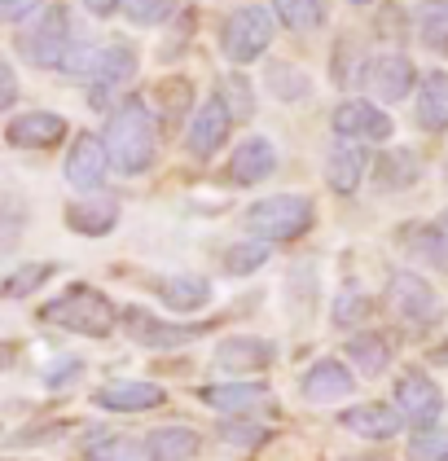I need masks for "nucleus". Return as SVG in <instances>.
<instances>
[{
    "label": "nucleus",
    "mask_w": 448,
    "mask_h": 461,
    "mask_svg": "<svg viewBox=\"0 0 448 461\" xmlns=\"http://www.w3.org/2000/svg\"><path fill=\"white\" fill-rule=\"evenodd\" d=\"M198 400L215 409V413H255V409H264L269 404V387L264 383H207V387L198 391Z\"/></svg>",
    "instance_id": "6ab92c4d"
},
{
    "label": "nucleus",
    "mask_w": 448,
    "mask_h": 461,
    "mask_svg": "<svg viewBox=\"0 0 448 461\" xmlns=\"http://www.w3.org/2000/svg\"><path fill=\"white\" fill-rule=\"evenodd\" d=\"M123 14L137 27H159L172 14V0H123Z\"/></svg>",
    "instance_id": "e433bc0d"
},
{
    "label": "nucleus",
    "mask_w": 448,
    "mask_h": 461,
    "mask_svg": "<svg viewBox=\"0 0 448 461\" xmlns=\"http://www.w3.org/2000/svg\"><path fill=\"white\" fill-rule=\"evenodd\" d=\"M220 439H224V444H242V448H255V444L269 439V430L260 422H224L220 426Z\"/></svg>",
    "instance_id": "ea45409f"
},
{
    "label": "nucleus",
    "mask_w": 448,
    "mask_h": 461,
    "mask_svg": "<svg viewBox=\"0 0 448 461\" xmlns=\"http://www.w3.org/2000/svg\"><path fill=\"white\" fill-rule=\"evenodd\" d=\"M105 167H110V149H105V137L97 132H79L67 149V185L79 189V194H97L105 185Z\"/></svg>",
    "instance_id": "9d476101"
},
{
    "label": "nucleus",
    "mask_w": 448,
    "mask_h": 461,
    "mask_svg": "<svg viewBox=\"0 0 448 461\" xmlns=\"http://www.w3.org/2000/svg\"><path fill=\"white\" fill-rule=\"evenodd\" d=\"M14 102H18V75H14L9 62H0V106L9 110Z\"/></svg>",
    "instance_id": "79ce46f5"
},
{
    "label": "nucleus",
    "mask_w": 448,
    "mask_h": 461,
    "mask_svg": "<svg viewBox=\"0 0 448 461\" xmlns=\"http://www.w3.org/2000/svg\"><path fill=\"white\" fill-rule=\"evenodd\" d=\"M88 461H159L150 448V435H105V439H88Z\"/></svg>",
    "instance_id": "c85d7f7f"
},
{
    "label": "nucleus",
    "mask_w": 448,
    "mask_h": 461,
    "mask_svg": "<svg viewBox=\"0 0 448 461\" xmlns=\"http://www.w3.org/2000/svg\"><path fill=\"white\" fill-rule=\"evenodd\" d=\"M361 79H365V88L374 93V102H387V106L405 102L417 88V71L405 53H379V58H370Z\"/></svg>",
    "instance_id": "1a4fd4ad"
},
{
    "label": "nucleus",
    "mask_w": 448,
    "mask_h": 461,
    "mask_svg": "<svg viewBox=\"0 0 448 461\" xmlns=\"http://www.w3.org/2000/svg\"><path fill=\"white\" fill-rule=\"evenodd\" d=\"M396 409L405 413L409 426H435V418L444 413V395L431 383V374L405 369V374L396 378Z\"/></svg>",
    "instance_id": "9b49d317"
},
{
    "label": "nucleus",
    "mask_w": 448,
    "mask_h": 461,
    "mask_svg": "<svg viewBox=\"0 0 448 461\" xmlns=\"http://www.w3.org/2000/svg\"><path fill=\"white\" fill-rule=\"evenodd\" d=\"M352 461H379V457H352Z\"/></svg>",
    "instance_id": "de8ad7c7"
},
{
    "label": "nucleus",
    "mask_w": 448,
    "mask_h": 461,
    "mask_svg": "<svg viewBox=\"0 0 448 461\" xmlns=\"http://www.w3.org/2000/svg\"><path fill=\"white\" fill-rule=\"evenodd\" d=\"M405 242H409L431 268L448 273V212H440L431 224H422L414 233H405Z\"/></svg>",
    "instance_id": "bb28decb"
},
{
    "label": "nucleus",
    "mask_w": 448,
    "mask_h": 461,
    "mask_svg": "<svg viewBox=\"0 0 448 461\" xmlns=\"http://www.w3.org/2000/svg\"><path fill=\"white\" fill-rule=\"evenodd\" d=\"M159 97H163L168 119L176 123V119H185V114H189V97H194V88H189V79H163Z\"/></svg>",
    "instance_id": "4c0bfd02"
},
{
    "label": "nucleus",
    "mask_w": 448,
    "mask_h": 461,
    "mask_svg": "<svg viewBox=\"0 0 448 461\" xmlns=\"http://www.w3.org/2000/svg\"><path fill=\"white\" fill-rule=\"evenodd\" d=\"M93 404L105 409V413H150V409H163L168 404V391L159 383H137V378H114V383H102Z\"/></svg>",
    "instance_id": "ddd939ff"
},
{
    "label": "nucleus",
    "mask_w": 448,
    "mask_h": 461,
    "mask_svg": "<svg viewBox=\"0 0 448 461\" xmlns=\"http://www.w3.org/2000/svg\"><path fill=\"white\" fill-rule=\"evenodd\" d=\"M70 9L67 5H49L40 18H35L32 27L18 36V53L40 67V71H62V62H67V53L75 49L70 44Z\"/></svg>",
    "instance_id": "39448f33"
},
{
    "label": "nucleus",
    "mask_w": 448,
    "mask_h": 461,
    "mask_svg": "<svg viewBox=\"0 0 448 461\" xmlns=\"http://www.w3.org/2000/svg\"><path fill=\"white\" fill-rule=\"evenodd\" d=\"M220 97L229 102L233 119H242V123L255 114V93H251V79H246V75H238V71L224 75V79H220Z\"/></svg>",
    "instance_id": "f704fd0d"
},
{
    "label": "nucleus",
    "mask_w": 448,
    "mask_h": 461,
    "mask_svg": "<svg viewBox=\"0 0 448 461\" xmlns=\"http://www.w3.org/2000/svg\"><path fill=\"white\" fill-rule=\"evenodd\" d=\"M325 9H330V0H273L277 23L290 27V32H312V27H321V23H325Z\"/></svg>",
    "instance_id": "7c9ffc66"
},
{
    "label": "nucleus",
    "mask_w": 448,
    "mask_h": 461,
    "mask_svg": "<svg viewBox=\"0 0 448 461\" xmlns=\"http://www.w3.org/2000/svg\"><path fill=\"white\" fill-rule=\"evenodd\" d=\"M299 391L312 404H334V400L352 395V369L343 360H316L308 374L299 378Z\"/></svg>",
    "instance_id": "412c9836"
},
{
    "label": "nucleus",
    "mask_w": 448,
    "mask_h": 461,
    "mask_svg": "<svg viewBox=\"0 0 448 461\" xmlns=\"http://www.w3.org/2000/svg\"><path fill=\"white\" fill-rule=\"evenodd\" d=\"M233 110H229V102L215 93V97H207L203 106L189 114V132H185V149L194 154V158H211L220 145L229 141V132H233Z\"/></svg>",
    "instance_id": "6e6552de"
},
{
    "label": "nucleus",
    "mask_w": 448,
    "mask_h": 461,
    "mask_svg": "<svg viewBox=\"0 0 448 461\" xmlns=\"http://www.w3.org/2000/svg\"><path fill=\"white\" fill-rule=\"evenodd\" d=\"M105 149H110V167L123 172V176H141L154 154H159V123H154V110L145 106L141 97H128L110 110V123H105Z\"/></svg>",
    "instance_id": "f257e3e1"
},
{
    "label": "nucleus",
    "mask_w": 448,
    "mask_h": 461,
    "mask_svg": "<svg viewBox=\"0 0 448 461\" xmlns=\"http://www.w3.org/2000/svg\"><path fill=\"white\" fill-rule=\"evenodd\" d=\"M347 356H352V365H356L365 378H382L387 365H391V343H387L382 334H374V330H361V334L347 339Z\"/></svg>",
    "instance_id": "393cba45"
},
{
    "label": "nucleus",
    "mask_w": 448,
    "mask_h": 461,
    "mask_svg": "<svg viewBox=\"0 0 448 461\" xmlns=\"http://www.w3.org/2000/svg\"><path fill=\"white\" fill-rule=\"evenodd\" d=\"M431 360H435V365H448V339L435 348V352H431Z\"/></svg>",
    "instance_id": "a18cd8bd"
},
{
    "label": "nucleus",
    "mask_w": 448,
    "mask_h": 461,
    "mask_svg": "<svg viewBox=\"0 0 448 461\" xmlns=\"http://www.w3.org/2000/svg\"><path fill=\"white\" fill-rule=\"evenodd\" d=\"M40 321H44V325H58V330H67V334L105 339V334H114L119 312H114V303L105 299L97 285L75 282L62 299H53V303H44V308H40Z\"/></svg>",
    "instance_id": "f03ea898"
},
{
    "label": "nucleus",
    "mask_w": 448,
    "mask_h": 461,
    "mask_svg": "<svg viewBox=\"0 0 448 461\" xmlns=\"http://www.w3.org/2000/svg\"><path fill=\"white\" fill-rule=\"evenodd\" d=\"M330 123H334V137H352V141H387L391 137V114L374 102H361V97L339 102Z\"/></svg>",
    "instance_id": "f8f14e48"
},
{
    "label": "nucleus",
    "mask_w": 448,
    "mask_h": 461,
    "mask_svg": "<svg viewBox=\"0 0 448 461\" xmlns=\"http://www.w3.org/2000/svg\"><path fill=\"white\" fill-rule=\"evenodd\" d=\"M409 461H448V430H435V426H417L414 439L405 444Z\"/></svg>",
    "instance_id": "72a5a7b5"
},
{
    "label": "nucleus",
    "mask_w": 448,
    "mask_h": 461,
    "mask_svg": "<svg viewBox=\"0 0 448 461\" xmlns=\"http://www.w3.org/2000/svg\"><path fill=\"white\" fill-rule=\"evenodd\" d=\"M414 32L431 53L448 58V0H422L414 9Z\"/></svg>",
    "instance_id": "a878e982"
},
{
    "label": "nucleus",
    "mask_w": 448,
    "mask_h": 461,
    "mask_svg": "<svg viewBox=\"0 0 448 461\" xmlns=\"http://www.w3.org/2000/svg\"><path fill=\"white\" fill-rule=\"evenodd\" d=\"M269 88H273V97H281V102H304L312 84H308V75L299 71V67L277 62V67H269Z\"/></svg>",
    "instance_id": "2f4dec72"
},
{
    "label": "nucleus",
    "mask_w": 448,
    "mask_h": 461,
    "mask_svg": "<svg viewBox=\"0 0 448 461\" xmlns=\"http://www.w3.org/2000/svg\"><path fill=\"white\" fill-rule=\"evenodd\" d=\"M339 426L352 430V435H361V439L387 444V439H396V435L405 430V413L391 409V404L370 400V404H352V409H343V413H339Z\"/></svg>",
    "instance_id": "2eb2a0df"
},
{
    "label": "nucleus",
    "mask_w": 448,
    "mask_h": 461,
    "mask_svg": "<svg viewBox=\"0 0 448 461\" xmlns=\"http://www.w3.org/2000/svg\"><path fill=\"white\" fill-rule=\"evenodd\" d=\"M79 374H84V360H79V356H62V365L44 369V383H49V387H62V383L79 378Z\"/></svg>",
    "instance_id": "a19ab883"
},
{
    "label": "nucleus",
    "mask_w": 448,
    "mask_h": 461,
    "mask_svg": "<svg viewBox=\"0 0 448 461\" xmlns=\"http://www.w3.org/2000/svg\"><path fill=\"white\" fill-rule=\"evenodd\" d=\"M312 220H316V207L304 194H273L246 207V229L264 242H295L312 229Z\"/></svg>",
    "instance_id": "7ed1b4c3"
},
{
    "label": "nucleus",
    "mask_w": 448,
    "mask_h": 461,
    "mask_svg": "<svg viewBox=\"0 0 448 461\" xmlns=\"http://www.w3.org/2000/svg\"><path fill=\"white\" fill-rule=\"evenodd\" d=\"M370 317V299L361 294V290H343L339 299H334V325H361V321Z\"/></svg>",
    "instance_id": "58836bf2"
},
{
    "label": "nucleus",
    "mask_w": 448,
    "mask_h": 461,
    "mask_svg": "<svg viewBox=\"0 0 448 461\" xmlns=\"http://www.w3.org/2000/svg\"><path fill=\"white\" fill-rule=\"evenodd\" d=\"M119 321H123V330H128L133 343L154 348V352H176V348H185V343H194V339L207 334V325H172V321H159L154 312H145V308H123Z\"/></svg>",
    "instance_id": "0eeeda50"
},
{
    "label": "nucleus",
    "mask_w": 448,
    "mask_h": 461,
    "mask_svg": "<svg viewBox=\"0 0 448 461\" xmlns=\"http://www.w3.org/2000/svg\"><path fill=\"white\" fill-rule=\"evenodd\" d=\"M53 277V264H23V268H14L9 277H5V299H27L32 290Z\"/></svg>",
    "instance_id": "c9c22d12"
},
{
    "label": "nucleus",
    "mask_w": 448,
    "mask_h": 461,
    "mask_svg": "<svg viewBox=\"0 0 448 461\" xmlns=\"http://www.w3.org/2000/svg\"><path fill=\"white\" fill-rule=\"evenodd\" d=\"M347 5H356V9H365V5H374V0H347Z\"/></svg>",
    "instance_id": "49530a36"
},
{
    "label": "nucleus",
    "mask_w": 448,
    "mask_h": 461,
    "mask_svg": "<svg viewBox=\"0 0 448 461\" xmlns=\"http://www.w3.org/2000/svg\"><path fill=\"white\" fill-rule=\"evenodd\" d=\"M150 448H154L159 461H189V457H198L203 439L189 426H159V430H150Z\"/></svg>",
    "instance_id": "cd10ccee"
},
{
    "label": "nucleus",
    "mask_w": 448,
    "mask_h": 461,
    "mask_svg": "<svg viewBox=\"0 0 448 461\" xmlns=\"http://www.w3.org/2000/svg\"><path fill=\"white\" fill-rule=\"evenodd\" d=\"M414 119L422 132H448V71L422 75Z\"/></svg>",
    "instance_id": "4be33fe9"
},
{
    "label": "nucleus",
    "mask_w": 448,
    "mask_h": 461,
    "mask_svg": "<svg viewBox=\"0 0 448 461\" xmlns=\"http://www.w3.org/2000/svg\"><path fill=\"white\" fill-rule=\"evenodd\" d=\"M370 172V149L365 141H352V137H339L325 154V180L334 194H356L361 180Z\"/></svg>",
    "instance_id": "f3484780"
},
{
    "label": "nucleus",
    "mask_w": 448,
    "mask_h": 461,
    "mask_svg": "<svg viewBox=\"0 0 448 461\" xmlns=\"http://www.w3.org/2000/svg\"><path fill=\"white\" fill-rule=\"evenodd\" d=\"M277 172V149L269 137H246L229 158V180L233 185H260Z\"/></svg>",
    "instance_id": "aec40b11"
},
{
    "label": "nucleus",
    "mask_w": 448,
    "mask_h": 461,
    "mask_svg": "<svg viewBox=\"0 0 448 461\" xmlns=\"http://www.w3.org/2000/svg\"><path fill=\"white\" fill-rule=\"evenodd\" d=\"M35 5L40 0H0V18L5 23H23L27 14H35Z\"/></svg>",
    "instance_id": "37998d69"
},
{
    "label": "nucleus",
    "mask_w": 448,
    "mask_h": 461,
    "mask_svg": "<svg viewBox=\"0 0 448 461\" xmlns=\"http://www.w3.org/2000/svg\"><path fill=\"white\" fill-rule=\"evenodd\" d=\"M67 137V119L53 114V110H27V114H14L9 128H5V141L14 149H49Z\"/></svg>",
    "instance_id": "dca6fc26"
},
{
    "label": "nucleus",
    "mask_w": 448,
    "mask_h": 461,
    "mask_svg": "<svg viewBox=\"0 0 448 461\" xmlns=\"http://www.w3.org/2000/svg\"><path fill=\"white\" fill-rule=\"evenodd\" d=\"M154 294L172 308V312H198L211 303V282L207 277H159Z\"/></svg>",
    "instance_id": "b1692460"
},
{
    "label": "nucleus",
    "mask_w": 448,
    "mask_h": 461,
    "mask_svg": "<svg viewBox=\"0 0 448 461\" xmlns=\"http://www.w3.org/2000/svg\"><path fill=\"white\" fill-rule=\"evenodd\" d=\"M79 5H84L93 18H110L114 9H123V0H79Z\"/></svg>",
    "instance_id": "c03bdc74"
},
{
    "label": "nucleus",
    "mask_w": 448,
    "mask_h": 461,
    "mask_svg": "<svg viewBox=\"0 0 448 461\" xmlns=\"http://www.w3.org/2000/svg\"><path fill=\"white\" fill-rule=\"evenodd\" d=\"M277 36V14L264 5H238L224 27H220V49L233 67H251L255 58L269 53V44Z\"/></svg>",
    "instance_id": "20e7f679"
},
{
    "label": "nucleus",
    "mask_w": 448,
    "mask_h": 461,
    "mask_svg": "<svg viewBox=\"0 0 448 461\" xmlns=\"http://www.w3.org/2000/svg\"><path fill=\"white\" fill-rule=\"evenodd\" d=\"M264 264H269V247H264V238H260V242H233V247L224 250V273H233V277L260 273Z\"/></svg>",
    "instance_id": "473e14b6"
},
{
    "label": "nucleus",
    "mask_w": 448,
    "mask_h": 461,
    "mask_svg": "<svg viewBox=\"0 0 448 461\" xmlns=\"http://www.w3.org/2000/svg\"><path fill=\"white\" fill-rule=\"evenodd\" d=\"M67 224L75 233H84V238H105V233L119 224V203H114V198H84V203H70Z\"/></svg>",
    "instance_id": "5701e85b"
},
{
    "label": "nucleus",
    "mask_w": 448,
    "mask_h": 461,
    "mask_svg": "<svg viewBox=\"0 0 448 461\" xmlns=\"http://www.w3.org/2000/svg\"><path fill=\"white\" fill-rule=\"evenodd\" d=\"M133 75H137V53H133V44H123V40L102 44V58H97V71H93V88H88L93 110L110 106V93H114L119 84H128Z\"/></svg>",
    "instance_id": "4468645a"
},
{
    "label": "nucleus",
    "mask_w": 448,
    "mask_h": 461,
    "mask_svg": "<svg viewBox=\"0 0 448 461\" xmlns=\"http://www.w3.org/2000/svg\"><path fill=\"white\" fill-rule=\"evenodd\" d=\"M387 303L409 330H431L444 321V299L431 290V282H422L417 273H405V268L387 277Z\"/></svg>",
    "instance_id": "423d86ee"
},
{
    "label": "nucleus",
    "mask_w": 448,
    "mask_h": 461,
    "mask_svg": "<svg viewBox=\"0 0 448 461\" xmlns=\"http://www.w3.org/2000/svg\"><path fill=\"white\" fill-rule=\"evenodd\" d=\"M277 360V348L269 339H255V334H233V339H224L220 348H215V365L224 369V374H260V369H269Z\"/></svg>",
    "instance_id": "a211bd4d"
},
{
    "label": "nucleus",
    "mask_w": 448,
    "mask_h": 461,
    "mask_svg": "<svg viewBox=\"0 0 448 461\" xmlns=\"http://www.w3.org/2000/svg\"><path fill=\"white\" fill-rule=\"evenodd\" d=\"M444 172H448V163H444Z\"/></svg>",
    "instance_id": "09e8293b"
},
{
    "label": "nucleus",
    "mask_w": 448,
    "mask_h": 461,
    "mask_svg": "<svg viewBox=\"0 0 448 461\" xmlns=\"http://www.w3.org/2000/svg\"><path fill=\"white\" fill-rule=\"evenodd\" d=\"M417 176H422V158H417L414 149H405V145L382 149V158H379L382 189H409V185H417Z\"/></svg>",
    "instance_id": "c756f323"
}]
</instances>
